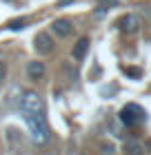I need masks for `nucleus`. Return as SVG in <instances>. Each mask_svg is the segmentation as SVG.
<instances>
[{
  "instance_id": "nucleus-1",
  "label": "nucleus",
  "mask_w": 151,
  "mask_h": 155,
  "mask_svg": "<svg viewBox=\"0 0 151 155\" xmlns=\"http://www.w3.org/2000/svg\"><path fill=\"white\" fill-rule=\"evenodd\" d=\"M25 122L29 126V137L33 144H45L49 140V129H47V117L45 113H22Z\"/></svg>"
},
{
  "instance_id": "nucleus-2",
  "label": "nucleus",
  "mask_w": 151,
  "mask_h": 155,
  "mask_svg": "<svg viewBox=\"0 0 151 155\" xmlns=\"http://www.w3.org/2000/svg\"><path fill=\"white\" fill-rule=\"evenodd\" d=\"M120 120H122V124H125V126H138V124H142L147 120V111L131 102V104H127V107H122Z\"/></svg>"
},
{
  "instance_id": "nucleus-3",
  "label": "nucleus",
  "mask_w": 151,
  "mask_h": 155,
  "mask_svg": "<svg viewBox=\"0 0 151 155\" xmlns=\"http://www.w3.org/2000/svg\"><path fill=\"white\" fill-rule=\"evenodd\" d=\"M20 111L22 113H45V102L36 91H27L20 97Z\"/></svg>"
},
{
  "instance_id": "nucleus-4",
  "label": "nucleus",
  "mask_w": 151,
  "mask_h": 155,
  "mask_svg": "<svg viewBox=\"0 0 151 155\" xmlns=\"http://www.w3.org/2000/svg\"><path fill=\"white\" fill-rule=\"evenodd\" d=\"M116 27L120 33H127V36H131L140 29V18L136 16V13H125V16H120L116 20Z\"/></svg>"
},
{
  "instance_id": "nucleus-5",
  "label": "nucleus",
  "mask_w": 151,
  "mask_h": 155,
  "mask_svg": "<svg viewBox=\"0 0 151 155\" xmlns=\"http://www.w3.org/2000/svg\"><path fill=\"white\" fill-rule=\"evenodd\" d=\"M33 49L40 55H47V53H51L56 49V42L47 31H40V33H36V38H33Z\"/></svg>"
},
{
  "instance_id": "nucleus-6",
  "label": "nucleus",
  "mask_w": 151,
  "mask_h": 155,
  "mask_svg": "<svg viewBox=\"0 0 151 155\" xmlns=\"http://www.w3.org/2000/svg\"><path fill=\"white\" fill-rule=\"evenodd\" d=\"M71 31H74V25H71V20H67V18H58V20L51 22V33H56L58 38L71 36Z\"/></svg>"
},
{
  "instance_id": "nucleus-7",
  "label": "nucleus",
  "mask_w": 151,
  "mask_h": 155,
  "mask_svg": "<svg viewBox=\"0 0 151 155\" xmlns=\"http://www.w3.org/2000/svg\"><path fill=\"white\" fill-rule=\"evenodd\" d=\"M87 51H89V38L84 36V38H80L74 45V49H71V55H74L76 60H82L84 55H87Z\"/></svg>"
},
{
  "instance_id": "nucleus-8",
  "label": "nucleus",
  "mask_w": 151,
  "mask_h": 155,
  "mask_svg": "<svg viewBox=\"0 0 151 155\" xmlns=\"http://www.w3.org/2000/svg\"><path fill=\"white\" fill-rule=\"evenodd\" d=\"M27 75H29L31 80H40V78L45 75V64L38 62V60L29 62V64H27Z\"/></svg>"
},
{
  "instance_id": "nucleus-9",
  "label": "nucleus",
  "mask_w": 151,
  "mask_h": 155,
  "mask_svg": "<svg viewBox=\"0 0 151 155\" xmlns=\"http://www.w3.org/2000/svg\"><path fill=\"white\" fill-rule=\"evenodd\" d=\"M27 22H29V20H27L25 16L22 18H13V20L7 22V29H9V31H20V29H25V27H27Z\"/></svg>"
},
{
  "instance_id": "nucleus-10",
  "label": "nucleus",
  "mask_w": 151,
  "mask_h": 155,
  "mask_svg": "<svg viewBox=\"0 0 151 155\" xmlns=\"http://www.w3.org/2000/svg\"><path fill=\"white\" fill-rule=\"evenodd\" d=\"M125 155H145V151H142V146L138 142H127L125 144Z\"/></svg>"
},
{
  "instance_id": "nucleus-11",
  "label": "nucleus",
  "mask_w": 151,
  "mask_h": 155,
  "mask_svg": "<svg viewBox=\"0 0 151 155\" xmlns=\"http://www.w3.org/2000/svg\"><path fill=\"white\" fill-rule=\"evenodd\" d=\"M125 73H127L129 78H142V71H140V69H133V67H127Z\"/></svg>"
},
{
  "instance_id": "nucleus-12",
  "label": "nucleus",
  "mask_w": 151,
  "mask_h": 155,
  "mask_svg": "<svg viewBox=\"0 0 151 155\" xmlns=\"http://www.w3.org/2000/svg\"><path fill=\"white\" fill-rule=\"evenodd\" d=\"M76 0H58L56 2V9H62V7H69V5H74Z\"/></svg>"
},
{
  "instance_id": "nucleus-13",
  "label": "nucleus",
  "mask_w": 151,
  "mask_h": 155,
  "mask_svg": "<svg viewBox=\"0 0 151 155\" xmlns=\"http://www.w3.org/2000/svg\"><path fill=\"white\" fill-rule=\"evenodd\" d=\"M5 73H7V67H5V62L0 60V84H2V80H5Z\"/></svg>"
},
{
  "instance_id": "nucleus-14",
  "label": "nucleus",
  "mask_w": 151,
  "mask_h": 155,
  "mask_svg": "<svg viewBox=\"0 0 151 155\" xmlns=\"http://www.w3.org/2000/svg\"><path fill=\"white\" fill-rule=\"evenodd\" d=\"M102 2H105V7H116L118 0H102Z\"/></svg>"
},
{
  "instance_id": "nucleus-15",
  "label": "nucleus",
  "mask_w": 151,
  "mask_h": 155,
  "mask_svg": "<svg viewBox=\"0 0 151 155\" xmlns=\"http://www.w3.org/2000/svg\"><path fill=\"white\" fill-rule=\"evenodd\" d=\"M147 149H151V140H149V142H147Z\"/></svg>"
}]
</instances>
